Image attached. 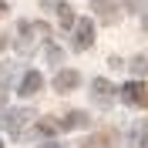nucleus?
<instances>
[{
  "label": "nucleus",
  "mask_w": 148,
  "mask_h": 148,
  "mask_svg": "<svg viewBox=\"0 0 148 148\" xmlns=\"http://www.w3.org/2000/svg\"><path fill=\"white\" fill-rule=\"evenodd\" d=\"M131 71L135 74H148V61L145 57H135V61H131Z\"/></svg>",
  "instance_id": "ddd939ff"
},
{
  "label": "nucleus",
  "mask_w": 148,
  "mask_h": 148,
  "mask_svg": "<svg viewBox=\"0 0 148 148\" xmlns=\"http://www.w3.org/2000/svg\"><path fill=\"white\" fill-rule=\"evenodd\" d=\"M3 44H7V40H3V37H0V51H3Z\"/></svg>",
  "instance_id": "f3484780"
},
{
  "label": "nucleus",
  "mask_w": 148,
  "mask_h": 148,
  "mask_svg": "<svg viewBox=\"0 0 148 148\" xmlns=\"http://www.w3.org/2000/svg\"><path fill=\"white\" fill-rule=\"evenodd\" d=\"M74 24H77V40H74V47H77V51L91 47V40H94V24H91V20H74Z\"/></svg>",
  "instance_id": "7ed1b4c3"
},
{
  "label": "nucleus",
  "mask_w": 148,
  "mask_h": 148,
  "mask_svg": "<svg viewBox=\"0 0 148 148\" xmlns=\"http://www.w3.org/2000/svg\"><path fill=\"white\" fill-rule=\"evenodd\" d=\"M81 125H88V114H84V111H71L61 128H81Z\"/></svg>",
  "instance_id": "9d476101"
},
{
  "label": "nucleus",
  "mask_w": 148,
  "mask_h": 148,
  "mask_svg": "<svg viewBox=\"0 0 148 148\" xmlns=\"http://www.w3.org/2000/svg\"><path fill=\"white\" fill-rule=\"evenodd\" d=\"M37 131H44V135H54V131H61V125H57L54 118H44L40 125H37Z\"/></svg>",
  "instance_id": "f8f14e48"
},
{
  "label": "nucleus",
  "mask_w": 148,
  "mask_h": 148,
  "mask_svg": "<svg viewBox=\"0 0 148 148\" xmlns=\"http://www.w3.org/2000/svg\"><path fill=\"white\" fill-rule=\"evenodd\" d=\"M111 145H114V138H111L108 131H101V135H91L81 148H111Z\"/></svg>",
  "instance_id": "0eeeda50"
},
{
  "label": "nucleus",
  "mask_w": 148,
  "mask_h": 148,
  "mask_svg": "<svg viewBox=\"0 0 148 148\" xmlns=\"http://www.w3.org/2000/svg\"><path fill=\"white\" fill-rule=\"evenodd\" d=\"M30 114L27 111H10L7 114V121H3V125H10V131H20V125H24V121H27Z\"/></svg>",
  "instance_id": "1a4fd4ad"
},
{
  "label": "nucleus",
  "mask_w": 148,
  "mask_h": 148,
  "mask_svg": "<svg viewBox=\"0 0 148 148\" xmlns=\"http://www.w3.org/2000/svg\"><path fill=\"white\" fill-rule=\"evenodd\" d=\"M145 30H148V14H145Z\"/></svg>",
  "instance_id": "6ab92c4d"
},
{
  "label": "nucleus",
  "mask_w": 148,
  "mask_h": 148,
  "mask_svg": "<svg viewBox=\"0 0 148 148\" xmlns=\"http://www.w3.org/2000/svg\"><path fill=\"white\" fill-rule=\"evenodd\" d=\"M91 88H94V94H98V101H101V104H108V101H111V91H114V88H111V84L104 81V77H98V81H94Z\"/></svg>",
  "instance_id": "6e6552de"
},
{
  "label": "nucleus",
  "mask_w": 148,
  "mask_h": 148,
  "mask_svg": "<svg viewBox=\"0 0 148 148\" xmlns=\"http://www.w3.org/2000/svg\"><path fill=\"white\" fill-rule=\"evenodd\" d=\"M40 88H44V77H40L37 71L24 74V81H20V94H24V98H30V94H37Z\"/></svg>",
  "instance_id": "20e7f679"
},
{
  "label": "nucleus",
  "mask_w": 148,
  "mask_h": 148,
  "mask_svg": "<svg viewBox=\"0 0 148 148\" xmlns=\"http://www.w3.org/2000/svg\"><path fill=\"white\" fill-rule=\"evenodd\" d=\"M0 14H7V3H3V0H0Z\"/></svg>",
  "instance_id": "dca6fc26"
},
{
  "label": "nucleus",
  "mask_w": 148,
  "mask_h": 148,
  "mask_svg": "<svg viewBox=\"0 0 148 148\" xmlns=\"http://www.w3.org/2000/svg\"><path fill=\"white\" fill-rule=\"evenodd\" d=\"M20 34L24 37H51V27L47 24H20Z\"/></svg>",
  "instance_id": "423d86ee"
},
{
  "label": "nucleus",
  "mask_w": 148,
  "mask_h": 148,
  "mask_svg": "<svg viewBox=\"0 0 148 148\" xmlns=\"http://www.w3.org/2000/svg\"><path fill=\"white\" fill-rule=\"evenodd\" d=\"M138 148H148V121L141 125V131H138Z\"/></svg>",
  "instance_id": "2eb2a0df"
},
{
  "label": "nucleus",
  "mask_w": 148,
  "mask_h": 148,
  "mask_svg": "<svg viewBox=\"0 0 148 148\" xmlns=\"http://www.w3.org/2000/svg\"><path fill=\"white\" fill-rule=\"evenodd\" d=\"M47 61H51V64H61V61H64V51H57V47H47Z\"/></svg>",
  "instance_id": "4468645a"
},
{
  "label": "nucleus",
  "mask_w": 148,
  "mask_h": 148,
  "mask_svg": "<svg viewBox=\"0 0 148 148\" xmlns=\"http://www.w3.org/2000/svg\"><path fill=\"white\" fill-rule=\"evenodd\" d=\"M121 94H125V101H128V104L148 108V88H145L141 81H128L125 88H121Z\"/></svg>",
  "instance_id": "f257e3e1"
},
{
  "label": "nucleus",
  "mask_w": 148,
  "mask_h": 148,
  "mask_svg": "<svg viewBox=\"0 0 148 148\" xmlns=\"http://www.w3.org/2000/svg\"><path fill=\"white\" fill-rule=\"evenodd\" d=\"M3 101H7V98H3V91H0V104H3Z\"/></svg>",
  "instance_id": "a211bd4d"
},
{
  "label": "nucleus",
  "mask_w": 148,
  "mask_h": 148,
  "mask_svg": "<svg viewBox=\"0 0 148 148\" xmlns=\"http://www.w3.org/2000/svg\"><path fill=\"white\" fill-rule=\"evenodd\" d=\"M77 84H81V74L67 67V71H61V74L54 77V91H57V94H67V91H74Z\"/></svg>",
  "instance_id": "f03ea898"
},
{
  "label": "nucleus",
  "mask_w": 148,
  "mask_h": 148,
  "mask_svg": "<svg viewBox=\"0 0 148 148\" xmlns=\"http://www.w3.org/2000/svg\"><path fill=\"white\" fill-rule=\"evenodd\" d=\"M91 7L98 10V14H101V20H114L118 17V3H114V0H91Z\"/></svg>",
  "instance_id": "39448f33"
},
{
  "label": "nucleus",
  "mask_w": 148,
  "mask_h": 148,
  "mask_svg": "<svg viewBox=\"0 0 148 148\" xmlns=\"http://www.w3.org/2000/svg\"><path fill=\"white\" fill-rule=\"evenodd\" d=\"M57 20H61V27H74V10L71 7H57Z\"/></svg>",
  "instance_id": "9b49d317"
}]
</instances>
